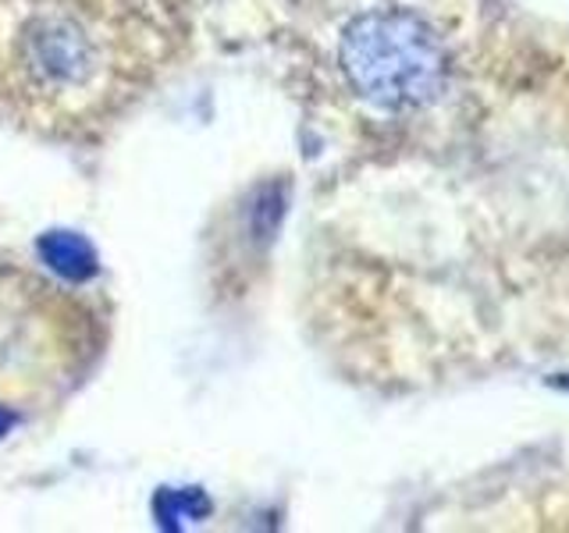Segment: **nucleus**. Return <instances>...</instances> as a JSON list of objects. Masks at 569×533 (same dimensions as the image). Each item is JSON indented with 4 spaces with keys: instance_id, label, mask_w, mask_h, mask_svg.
<instances>
[{
    "instance_id": "nucleus-3",
    "label": "nucleus",
    "mask_w": 569,
    "mask_h": 533,
    "mask_svg": "<svg viewBox=\"0 0 569 533\" xmlns=\"http://www.w3.org/2000/svg\"><path fill=\"white\" fill-rule=\"evenodd\" d=\"M40 253L50 263V271H58L61 278L71 281H86L97 274V253L82 235H71V231H50L40 242Z\"/></svg>"
},
{
    "instance_id": "nucleus-2",
    "label": "nucleus",
    "mask_w": 569,
    "mask_h": 533,
    "mask_svg": "<svg viewBox=\"0 0 569 533\" xmlns=\"http://www.w3.org/2000/svg\"><path fill=\"white\" fill-rule=\"evenodd\" d=\"M18 68L32 93H82L103 71V36L76 8H36L18 29Z\"/></svg>"
},
{
    "instance_id": "nucleus-5",
    "label": "nucleus",
    "mask_w": 569,
    "mask_h": 533,
    "mask_svg": "<svg viewBox=\"0 0 569 533\" xmlns=\"http://www.w3.org/2000/svg\"><path fill=\"white\" fill-rule=\"evenodd\" d=\"M11 423H14L11 413H4V409H0V438H4V434L11 431Z\"/></svg>"
},
{
    "instance_id": "nucleus-4",
    "label": "nucleus",
    "mask_w": 569,
    "mask_h": 533,
    "mask_svg": "<svg viewBox=\"0 0 569 533\" xmlns=\"http://www.w3.org/2000/svg\"><path fill=\"white\" fill-rule=\"evenodd\" d=\"M210 512V502L203 491H160L157 497V515L164 520V526H182L186 520H203Z\"/></svg>"
},
{
    "instance_id": "nucleus-1",
    "label": "nucleus",
    "mask_w": 569,
    "mask_h": 533,
    "mask_svg": "<svg viewBox=\"0 0 569 533\" xmlns=\"http://www.w3.org/2000/svg\"><path fill=\"white\" fill-rule=\"evenodd\" d=\"M338 61L349 86L385 111H413L445 86V47L420 14L388 8L349 22Z\"/></svg>"
}]
</instances>
